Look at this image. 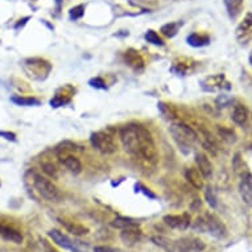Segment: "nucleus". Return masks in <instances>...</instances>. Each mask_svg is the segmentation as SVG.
I'll list each match as a JSON object with an SVG mask.
<instances>
[{
	"label": "nucleus",
	"instance_id": "f257e3e1",
	"mask_svg": "<svg viewBox=\"0 0 252 252\" xmlns=\"http://www.w3.org/2000/svg\"><path fill=\"white\" fill-rule=\"evenodd\" d=\"M119 136L124 151L131 156L147 161L156 160V144L153 141L152 133L145 127L139 124H127L120 128Z\"/></svg>",
	"mask_w": 252,
	"mask_h": 252
},
{
	"label": "nucleus",
	"instance_id": "f03ea898",
	"mask_svg": "<svg viewBox=\"0 0 252 252\" xmlns=\"http://www.w3.org/2000/svg\"><path fill=\"white\" fill-rule=\"evenodd\" d=\"M153 243L164 248L166 252H201L205 250L203 240L195 236H184L180 239H170L166 236L156 235L151 238Z\"/></svg>",
	"mask_w": 252,
	"mask_h": 252
},
{
	"label": "nucleus",
	"instance_id": "7ed1b4c3",
	"mask_svg": "<svg viewBox=\"0 0 252 252\" xmlns=\"http://www.w3.org/2000/svg\"><path fill=\"white\" fill-rule=\"evenodd\" d=\"M191 228L197 232H205L217 239H223L227 236V228L215 214L206 213L195 219L191 223Z\"/></svg>",
	"mask_w": 252,
	"mask_h": 252
},
{
	"label": "nucleus",
	"instance_id": "20e7f679",
	"mask_svg": "<svg viewBox=\"0 0 252 252\" xmlns=\"http://www.w3.org/2000/svg\"><path fill=\"white\" fill-rule=\"evenodd\" d=\"M170 135L173 136V140L178 145V148L182 152L189 153L193 148V145L197 141V133L193 129L184 123H176L170 126Z\"/></svg>",
	"mask_w": 252,
	"mask_h": 252
},
{
	"label": "nucleus",
	"instance_id": "39448f33",
	"mask_svg": "<svg viewBox=\"0 0 252 252\" xmlns=\"http://www.w3.org/2000/svg\"><path fill=\"white\" fill-rule=\"evenodd\" d=\"M33 184L36 190L40 193L42 198H45L49 202H58L61 199V193L57 189V186L48 178L42 177L40 174H33Z\"/></svg>",
	"mask_w": 252,
	"mask_h": 252
},
{
	"label": "nucleus",
	"instance_id": "423d86ee",
	"mask_svg": "<svg viewBox=\"0 0 252 252\" xmlns=\"http://www.w3.org/2000/svg\"><path fill=\"white\" fill-rule=\"evenodd\" d=\"M91 147L102 155H112L116 151V143L114 137L103 131L94 132L90 137Z\"/></svg>",
	"mask_w": 252,
	"mask_h": 252
},
{
	"label": "nucleus",
	"instance_id": "0eeeda50",
	"mask_svg": "<svg viewBox=\"0 0 252 252\" xmlns=\"http://www.w3.org/2000/svg\"><path fill=\"white\" fill-rule=\"evenodd\" d=\"M164 223L173 230L185 231L191 226V215L189 213L182 214H169L164 217Z\"/></svg>",
	"mask_w": 252,
	"mask_h": 252
},
{
	"label": "nucleus",
	"instance_id": "6e6552de",
	"mask_svg": "<svg viewBox=\"0 0 252 252\" xmlns=\"http://www.w3.org/2000/svg\"><path fill=\"white\" fill-rule=\"evenodd\" d=\"M252 37V12L247 13L236 28V38L240 44H247Z\"/></svg>",
	"mask_w": 252,
	"mask_h": 252
},
{
	"label": "nucleus",
	"instance_id": "1a4fd4ad",
	"mask_svg": "<svg viewBox=\"0 0 252 252\" xmlns=\"http://www.w3.org/2000/svg\"><path fill=\"white\" fill-rule=\"evenodd\" d=\"M195 165H197V169L201 172L205 180H210L213 177L214 169H213V164H211L210 158L206 153L198 152L195 155Z\"/></svg>",
	"mask_w": 252,
	"mask_h": 252
},
{
	"label": "nucleus",
	"instance_id": "9d476101",
	"mask_svg": "<svg viewBox=\"0 0 252 252\" xmlns=\"http://www.w3.org/2000/svg\"><path fill=\"white\" fill-rule=\"evenodd\" d=\"M202 87L206 91H218L223 89H230L228 82L226 81V77L223 74H217L207 77L202 82Z\"/></svg>",
	"mask_w": 252,
	"mask_h": 252
},
{
	"label": "nucleus",
	"instance_id": "9b49d317",
	"mask_svg": "<svg viewBox=\"0 0 252 252\" xmlns=\"http://www.w3.org/2000/svg\"><path fill=\"white\" fill-rule=\"evenodd\" d=\"M239 193L246 205L252 203V174L244 173L239 182Z\"/></svg>",
	"mask_w": 252,
	"mask_h": 252
},
{
	"label": "nucleus",
	"instance_id": "f8f14e48",
	"mask_svg": "<svg viewBox=\"0 0 252 252\" xmlns=\"http://www.w3.org/2000/svg\"><path fill=\"white\" fill-rule=\"evenodd\" d=\"M48 235H49L50 239L53 240V243H56L61 248L71 250V251L75 248V244L73 243V240H71L67 235H65L62 231H60V230L53 228V230H50V231L48 232Z\"/></svg>",
	"mask_w": 252,
	"mask_h": 252
},
{
	"label": "nucleus",
	"instance_id": "ddd939ff",
	"mask_svg": "<svg viewBox=\"0 0 252 252\" xmlns=\"http://www.w3.org/2000/svg\"><path fill=\"white\" fill-rule=\"evenodd\" d=\"M141 236H143V232L139 227H131V228H124L122 230V234H120V239L124 244L127 246H133L136 244L137 242H140Z\"/></svg>",
	"mask_w": 252,
	"mask_h": 252
},
{
	"label": "nucleus",
	"instance_id": "4468645a",
	"mask_svg": "<svg viewBox=\"0 0 252 252\" xmlns=\"http://www.w3.org/2000/svg\"><path fill=\"white\" fill-rule=\"evenodd\" d=\"M185 178L190 182L191 185L194 186L195 189H199V190H201L203 188V180H205V178H203V176L197 168H188V169L185 170Z\"/></svg>",
	"mask_w": 252,
	"mask_h": 252
},
{
	"label": "nucleus",
	"instance_id": "2eb2a0df",
	"mask_svg": "<svg viewBox=\"0 0 252 252\" xmlns=\"http://www.w3.org/2000/svg\"><path fill=\"white\" fill-rule=\"evenodd\" d=\"M126 62L128 63L129 66L132 67L133 70H141L143 67H144V61H143V58L139 54V52L133 49H129L128 52H126Z\"/></svg>",
	"mask_w": 252,
	"mask_h": 252
},
{
	"label": "nucleus",
	"instance_id": "dca6fc26",
	"mask_svg": "<svg viewBox=\"0 0 252 252\" xmlns=\"http://www.w3.org/2000/svg\"><path fill=\"white\" fill-rule=\"evenodd\" d=\"M0 236H3L5 240L16 244H20L23 242V235H21L20 232L15 230V228L4 226V224H0Z\"/></svg>",
	"mask_w": 252,
	"mask_h": 252
},
{
	"label": "nucleus",
	"instance_id": "f3484780",
	"mask_svg": "<svg viewBox=\"0 0 252 252\" xmlns=\"http://www.w3.org/2000/svg\"><path fill=\"white\" fill-rule=\"evenodd\" d=\"M223 1L230 19H232V20L238 19L242 13V9H243L244 0H223Z\"/></svg>",
	"mask_w": 252,
	"mask_h": 252
},
{
	"label": "nucleus",
	"instance_id": "a211bd4d",
	"mask_svg": "<svg viewBox=\"0 0 252 252\" xmlns=\"http://www.w3.org/2000/svg\"><path fill=\"white\" fill-rule=\"evenodd\" d=\"M232 122L240 127H243L244 124L247 123L248 120V110L246 106L243 104H236L235 107H234V111H232Z\"/></svg>",
	"mask_w": 252,
	"mask_h": 252
},
{
	"label": "nucleus",
	"instance_id": "6ab92c4d",
	"mask_svg": "<svg viewBox=\"0 0 252 252\" xmlns=\"http://www.w3.org/2000/svg\"><path fill=\"white\" fill-rule=\"evenodd\" d=\"M62 162H63V165L66 166V169L73 174H79L82 172V164L78 160V157L73 156V155H67L66 157H63L62 158Z\"/></svg>",
	"mask_w": 252,
	"mask_h": 252
},
{
	"label": "nucleus",
	"instance_id": "aec40b11",
	"mask_svg": "<svg viewBox=\"0 0 252 252\" xmlns=\"http://www.w3.org/2000/svg\"><path fill=\"white\" fill-rule=\"evenodd\" d=\"M61 223L63 227L66 228L67 231L71 232L73 235L75 236H82V235H87L89 234V228L86 226H83L81 223H75V222H66V220H61Z\"/></svg>",
	"mask_w": 252,
	"mask_h": 252
},
{
	"label": "nucleus",
	"instance_id": "412c9836",
	"mask_svg": "<svg viewBox=\"0 0 252 252\" xmlns=\"http://www.w3.org/2000/svg\"><path fill=\"white\" fill-rule=\"evenodd\" d=\"M111 224L115 228L119 230H124V228H131V227H139V222H136L135 219L126 218V217H118L111 222Z\"/></svg>",
	"mask_w": 252,
	"mask_h": 252
},
{
	"label": "nucleus",
	"instance_id": "4be33fe9",
	"mask_svg": "<svg viewBox=\"0 0 252 252\" xmlns=\"http://www.w3.org/2000/svg\"><path fill=\"white\" fill-rule=\"evenodd\" d=\"M188 44L191 46H195V48H199V46H205L210 42V38L209 36H205V34L199 33H191L190 36H188L186 38Z\"/></svg>",
	"mask_w": 252,
	"mask_h": 252
},
{
	"label": "nucleus",
	"instance_id": "5701e85b",
	"mask_svg": "<svg viewBox=\"0 0 252 252\" xmlns=\"http://www.w3.org/2000/svg\"><path fill=\"white\" fill-rule=\"evenodd\" d=\"M180 23H168V24L162 25L161 29H160V32H161L165 37H174L178 32V28H180Z\"/></svg>",
	"mask_w": 252,
	"mask_h": 252
},
{
	"label": "nucleus",
	"instance_id": "b1692460",
	"mask_svg": "<svg viewBox=\"0 0 252 252\" xmlns=\"http://www.w3.org/2000/svg\"><path fill=\"white\" fill-rule=\"evenodd\" d=\"M205 199H206L207 203H209L213 209L217 207L218 202H217V194H215V190L213 186L207 185L206 188H205Z\"/></svg>",
	"mask_w": 252,
	"mask_h": 252
},
{
	"label": "nucleus",
	"instance_id": "393cba45",
	"mask_svg": "<svg viewBox=\"0 0 252 252\" xmlns=\"http://www.w3.org/2000/svg\"><path fill=\"white\" fill-rule=\"evenodd\" d=\"M145 40L148 42H151V44H153V45H157V46H162L164 45V40H162L158 34L155 32V31H152V29H149V31H147V33H145Z\"/></svg>",
	"mask_w": 252,
	"mask_h": 252
},
{
	"label": "nucleus",
	"instance_id": "a878e982",
	"mask_svg": "<svg viewBox=\"0 0 252 252\" xmlns=\"http://www.w3.org/2000/svg\"><path fill=\"white\" fill-rule=\"evenodd\" d=\"M83 15H85V5L83 4H78L70 8L69 11V17H70V20H79V19H82Z\"/></svg>",
	"mask_w": 252,
	"mask_h": 252
},
{
	"label": "nucleus",
	"instance_id": "bb28decb",
	"mask_svg": "<svg viewBox=\"0 0 252 252\" xmlns=\"http://www.w3.org/2000/svg\"><path fill=\"white\" fill-rule=\"evenodd\" d=\"M13 103L19 104V106H37L40 104L36 98H25V96H19V98H12L11 99Z\"/></svg>",
	"mask_w": 252,
	"mask_h": 252
},
{
	"label": "nucleus",
	"instance_id": "cd10ccee",
	"mask_svg": "<svg viewBox=\"0 0 252 252\" xmlns=\"http://www.w3.org/2000/svg\"><path fill=\"white\" fill-rule=\"evenodd\" d=\"M42 170L45 172L48 176L53 178H57L58 177V172H57V168L53 165V164H50V162H45V164H42Z\"/></svg>",
	"mask_w": 252,
	"mask_h": 252
},
{
	"label": "nucleus",
	"instance_id": "c85d7f7f",
	"mask_svg": "<svg viewBox=\"0 0 252 252\" xmlns=\"http://www.w3.org/2000/svg\"><path fill=\"white\" fill-rule=\"evenodd\" d=\"M90 86L95 87V89H106V83H104L103 79L96 77V78L90 79Z\"/></svg>",
	"mask_w": 252,
	"mask_h": 252
},
{
	"label": "nucleus",
	"instance_id": "c756f323",
	"mask_svg": "<svg viewBox=\"0 0 252 252\" xmlns=\"http://www.w3.org/2000/svg\"><path fill=\"white\" fill-rule=\"evenodd\" d=\"M66 103H69V99H63V98H60V96H54L53 99L50 100L52 107H60V106H63Z\"/></svg>",
	"mask_w": 252,
	"mask_h": 252
},
{
	"label": "nucleus",
	"instance_id": "7c9ffc66",
	"mask_svg": "<svg viewBox=\"0 0 252 252\" xmlns=\"http://www.w3.org/2000/svg\"><path fill=\"white\" fill-rule=\"evenodd\" d=\"M94 252H122L116 248H112L110 246H96L94 247Z\"/></svg>",
	"mask_w": 252,
	"mask_h": 252
},
{
	"label": "nucleus",
	"instance_id": "2f4dec72",
	"mask_svg": "<svg viewBox=\"0 0 252 252\" xmlns=\"http://www.w3.org/2000/svg\"><path fill=\"white\" fill-rule=\"evenodd\" d=\"M0 136H4L7 140H15V133L11 132H0Z\"/></svg>",
	"mask_w": 252,
	"mask_h": 252
}]
</instances>
